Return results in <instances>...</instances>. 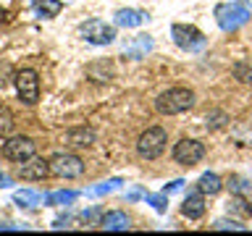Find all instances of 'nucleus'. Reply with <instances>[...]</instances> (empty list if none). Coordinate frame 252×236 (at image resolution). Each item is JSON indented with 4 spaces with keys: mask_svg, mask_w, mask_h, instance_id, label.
<instances>
[{
    "mask_svg": "<svg viewBox=\"0 0 252 236\" xmlns=\"http://www.w3.org/2000/svg\"><path fill=\"white\" fill-rule=\"evenodd\" d=\"M165 147H168V131L163 126H150L137 139V155L142 160H158L165 152Z\"/></svg>",
    "mask_w": 252,
    "mask_h": 236,
    "instance_id": "2",
    "label": "nucleus"
},
{
    "mask_svg": "<svg viewBox=\"0 0 252 236\" xmlns=\"http://www.w3.org/2000/svg\"><path fill=\"white\" fill-rule=\"evenodd\" d=\"M79 200V192H53L45 194V205H71Z\"/></svg>",
    "mask_w": 252,
    "mask_h": 236,
    "instance_id": "21",
    "label": "nucleus"
},
{
    "mask_svg": "<svg viewBox=\"0 0 252 236\" xmlns=\"http://www.w3.org/2000/svg\"><path fill=\"white\" fill-rule=\"evenodd\" d=\"M5 19V11H3V8H0V21H3Z\"/></svg>",
    "mask_w": 252,
    "mask_h": 236,
    "instance_id": "34",
    "label": "nucleus"
},
{
    "mask_svg": "<svg viewBox=\"0 0 252 236\" xmlns=\"http://www.w3.org/2000/svg\"><path fill=\"white\" fill-rule=\"evenodd\" d=\"M226 123H228V116L223 113V110H216V113L208 116V129H213V131H216V129H223Z\"/></svg>",
    "mask_w": 252,
    "mask_h": 236,
    "instance_id": "26",
    "label": "nucleus"
},
{
    "mask_svg": "<svg viewBox=\"0 0 252 236\" xmlns=\"http://www.w3.org/2000/svg\"><path fill=\"white\" fill-rule=\"evenodd\" d=\"M181 215L189 218V220H200L205 215V194L200 192V189H192L184 202H181Z\"/></svg>",
    "mask_w": 252,
    "mask_h": 236,
    "instance_id": "11",
    "label": "nucleus"
},
{
    "mask_svg": "<svg viewBox=\"0 0 252 236\" xmlns=\"http://www.w3.org/2000/svg\"><path fill=\"white\" fill-rule=\"evenodd\" d=\"M210 228L213 231H247V226L242 220H234V218H218Z\"/></svg>",
    "mask_w": 252,
    "mask_h": 236,
    "instance_id": "22",
    "label": "nucleus"
},
{
    "mask_svg": "<svg viewBox=\"0 0 252 236\" xmlns=\"http://www.w3.org/2000/svg\"><path fill=\"white\" fill-rule=\"evenodd\" d=\"M153 50V39H150L147 34H139L137 37V47H124L126 55H131V58H142L145 53Z\"/></svg>",
    "mask_w": 252,
    "mask_h": 236,
    "instance_id": "19",
    "label": "nucleus"
},
{
    "mask_svg": "<svg viewBox=\"0 0 252 236\" xmlns=\"http://www.w3.org/2000/svg\"><path fill=\"white\" fill-rule=\"evenodd\" d=\"M100 226L105 228V231H129V228H131V218L126 215V212H121V210H110V212L102 215Z\"/></svg>",
    "mask_w": 252,
    "mask_h": 236,
    "instance_id": "13",
    "label": "nucleus"
},
{
    "mask_svg": "<svg viewBox=\"0 0 252 236\" xmlns=\"http://www.w3.org/2000/svg\"><path fill=\"white\" fill-rule=\"evenodd\" d=\"M226 186H228V192H231V194H239V197H250L252 194V181L247 176H239V173L228 176Z\"/></svg>",
    "mask_w": 252,
    "mask_h": 236,
    "instance_id": "16",
    "label": "nucleus"
},
{
    "mask_svg": "<svg viewBox=\"0 0 252 236\" xmlns=\"http://www.w3.org/2000/svg\"><path fill=\"white\" fill-rule=\"evenodd\" d=\"M228 212H236V215H252V205L247 202V197L231 194V200H228Z\"/></svg>",
    "mask_w": 252,
    "mask_h": 236,
    "instance_id": "20",
    "label": "nucleus"
},
{
    "mask_svg": "<svg viewBox=\"0 0 252 236\" xmlns=\"http://www.w3.org/2000/svg\"><path fill=\"white\" fill-rule=\"evenodd\" d=\"M121 186V178H108V181H102V184H97L94 189H90V194H97V197H102V194H110L113 189H118Z\"/></svg>",
    "mask_w": 252,
    "mask_h": 236,
    "instance_id": "25",
    "label": "nucleus"
},
{
    "mask_svg": "<svg viewBox=\"0 0 252 236\" xmlns=\"http://www.w3.org/2000/svg\"><path fill=\"white\" fill-rule=\"evenodd\" d=\"M8 186H11V178L5 173H0V189H8Z\"/></svg>",
    "mask_w": 252,
    "mask_h": 236,
    "instance_id": "33",
    "label": "nucleus"
},
{
    "mask_svg": "<svg viewBox=\"0 0 252 236\" xmlns=\"http://www.w3.org/2000/svg\"><path fill=\"white\" fill-rule=\"evenodd\" d=\"M13 202L19 205V207H29V210H32V207H37V205L45 202V200H42L37 192H32V189H21V192L13 194Z\"/></svg>",
    "mask_w": 252,
    "mask_h": 236,
    "instance_id": "17",
    "label": "nucleus"
},
{
    "mask_svg": "<svg viewBox=\"0 0 252 236\" xmlns=\"http://www.w3.org/2000/svg\"><path fill=\"white\" fill-rule=\"evenodd\" d=\"M194 102H197V97L192 89H187V87H171V89H165L155 97V110L160 116H181L187 110H192Z\"/></svg>",
    "mask_w": 252,
    "mask_h": 236,
    "instance_id": "1",
    "label": "nucleus"
},
{
    "mask_svg": "<svg viewBox=\"0 0 252 236\" xmlns=\"http://www.w3.org/2000/svg\"><path fill=\"white\" fill-rule=\"evenodd\" d=\"M102 220V212L100 210H90V212H84V215H82V220H84V223H92V220Z\"/></svg>",
    "mask_w": 252,
    "mask_h": 236,
    "instance_id": "29",
    "label": "nucleus"
},
{
    "mask_svg": "<svg viewBox=\"0 0 252 236\" xmlns=\"http://www.w3.org/2000/svg\"><path fill=\"white\" fill-rule=\"evenodd\" d=\"M13 131V113L5 105H0V137H8Z\"/></svg>",
    "mask_w": 252,
    "mask_h": 236,
    "instance_id": "23",
    "label": "nucleus"
},
{
    "mask_svg": "<svg viewBox=\"0 0 252 236\" xmlns=\"http://www.w3.org/2000/svg\"><path fill=\"white\" fill-rule=\"evenodd\" d=\"M61 0H34V11L37 16H45V19H53V16L61 13Z\"/></svg>",
    "mask_w": 252,
    "mask_h": 236,
    "instance_id": "18",
    "label": "nucleus"
},
{
    "mask_svg": "<svg viewBox=\"0 0 252 236\" xmlns=\"http://www.w3.org/2000/svg\"><path fill=\"white\" fill-rule=\"evenodd\" d=\"M150 16L145 11H137V8H121V11H116V27H124V29H134L139 27V24H145Z\"/></svg>",
    "mask_w": 252,
    "mask_h": 236,
    "instance_id": "12",
    "label": "nucleus"
},
{
    "mask_svg": "<svg viewBox=\"0 0 252 236\" xmlns=\"http://www.w3.org/2000/svg\"><path fill=\"white\" fill-rule=\"evenodd\" d=\"M171 37H173V42H176V47H181L184 53H200L202 47L208 45V37H205L197 27H189V24H173Z\"/></svg>",
    "mask_w": 252,
    "mask_h": 236,
    "instance_id": "5",
    "label": "nucleus"
},
{
    "mask_svg": "<svg viewBox=\"0 0 252 236\" xmlns=\"http://www.w3.org/2000/svg\"><path fill=\"white\" fill-rule=\"evenodd\" d=\"M145 194H147V192H142V189H131V192L126 194V200L134 202V200H139V197H145Z\"/></svg>",
    "mask_w": 252,
    "mask_h": 236,
    "instance_id": "31",
    "label": "nucleus"
},
{
    "mask_svg": "<svg viewBox=\"0 0 252 236\" xmlns=\"http://www.w3.org/2000/svg\"><path fill=\"white\" fill-rule=\"evenodd\" d=\"M68 223H71V218H68V215H63V218H58V220L53 223V228H68Z\"/></svg>",
    "mask_w": 252,
    "mask_h": 236,
    "instance_id": "32",
    "label": "nucleus"
},
{
    "mask_svg": "<svg viewBox=\"0 0 252 236\" xmlns=\"http://www.w3.org/2000/svg\"><path fill=\"white\" fill-rule=\"evenodd\" d=\"M168 197H171V194L160 192V194H145V200L153 205L158 212H165V210H168Z\"/></svg>",
    "mask_w": 252,
    "mask_h": 236,
    "instance_id": "24",
    "label": "nucleus"
},
{
    "mask_svg": "<svg viewBox=\"0 0 252 236\" xmlns=\"http://www.w3.org/2000/svg\"><path fill=\"white\" fill-rule=\"evenodd\" d=\"M184 184H187V181H184V178H176V181H171V184H165V186H163V192H165V194H173V192H181V189H184Z\"/></svg>",
    "mask_w": 252,
    "mask_h": 236,
    "instance_id": "28",
    "label": "nucleus"
},
{
    "mask_svg": "<svg viewBox=\"0 0 252 236\" xmlns=\"http://www.w3.org/2000/svg\"><path fill=\"white\" fill-rule=\"evenodd\" d=\"M19 176L24 181H42L50 176V160H42V157H29L27 163H19Z\"/></svg>",
    "mask_w": 252,
    "mask_h": 236,
    "instance_id": "10",
    "label": "nucleus"
},
{
    "mask_svg": "<svg viewBox=\"0 0 252 236\" xmlns=\"http://www.w3.org/2000/svg\"><path fill=\"white\" fill-rule=\"evenodd\" d=\"M3 157H8L11 163H27L29 157L37 155V145L32 137H24V134H16V137L5 139L3 147H0Z\"/></svg>",
    "mask_w": 252,
    "mask_h": 236,
    "instance_id": "6",
    "label": "nucleus"
},
{
    "mask_svg": "<svg viewBox=\"0 0 252 236\" xmlns=\"http://www.w3.org/2000/svg\"><path fill=\"white\" fill-rule=\"evenodd\" d=\"M8 76H13V74H11V68H8L5 63H3V66H0V87L8 84Z\"/></svg>",
    "mask_w": 252,
    "mask_h": 236,
    "instance_id": "30",
    "label": "nucleus"
},
{
    "mask_svg": "<svg viewBox=\"0 0 252 236\" xmlns=\"http://www.w3.org/2000/svg\"><path fill=\"white\" fill-rule=\"evenodd\" d=\"M50 173L58 178H79L84 173V160L74 152H55L50 157Z\"/></svg>",
    "mask_w": 252,
    "mask_h": 236,
    "instance_id": "7",
    "label": "nucleus"
},
{
    "mask_svg": "<svg viewBox=\"0 0 252 236\" xmlns=\"http://www.w3.org/2000/svg\"><path fill=\"white\" fill-rule=\"evenodd\" d=\"M197 189L205 194V197H216L220 189H223V181H220V176L218 173H202L200 176V181H197Z\"/></svg>",
    "mask_w": 252,
    "mask_h": 236,
    "instance_id": "14",
    "label": "nucleus"
},
{
    "mask_svg": "<svg viewBox=\"0 0 252 236\" xmlns=\"http://www.w3.org/2000/svg\"><path fill=\"white\" fill-rule=\"evenodd\" d=\"M250 8L244 3H220L216 5V21L223 31H236L250 21Z\"/></svg>",
    "mask_w": 252,
    "mask_h": 236,
    "instance_id": "3",
    "label": "nucleus"
},
{
    "mask_svg": "<svg viewBox=\"0 0 252 236\" xmlns=\"http://www.w3.org/2000/svg\"><path fill=\"white\" fill-rule=\"evenodd\" d=\"M234 76L239 79L242 84H252V66L250 63H239V66L234 68Z\"/></svg>",
    "mask_w": 252,
    "mask_h": 236,
    "instance_id": "27",
    "label": "nucleus"
},
{
    "mask_svg": "<svg viewBox=\"0 0 252 236\" xmlns=\"http://www.w3.org/2000/svg\"><path fill=\"white\" fill-rule=\"evenodd\" d=\"M82 37L87 39L90 45H97V47H102V45H110L116 39V29L110 27V24H105L102 19H90V21H84L82 24Z\"/></svg>",
    "mask_w": 252,
    "mask_h": 236,
    "instance_id": "9",
    "label": "nucleus"
},
{
    "mask_svg": "<svg viewBox=\"0 0 252 236\" xmlns=\"http://www.w3.org/2000/svg\"><path fill=\"white\" fill-rule=\"evenodd\" d=\"M13 84H16V94L24 105H37L39 100V74L34 68H19L13 71Z\"/></svg>",
    "mask_w": 252,
    "mask_h": 236,
    "instance_id": "4",
    "label": "nucleus"
},
{
    "mask_svg": "<svg viewBox=\"0 0 252 236\" xmlns=\"http://www.w3.org/2000/svg\"><path fill=\"white\" fill-rule=\"evenodd\" d=\"M66 142H68V145H74V147H90V145H94V131L79 126V129L66 131Z\"/></svg>",
    "mask_w": 252,
    "mask_h": 236,
    "instance_id": "15",
    "label": "nucleus"
},
{
    "mask_svg": "<svg viewBox=\"0 0 252 236\" xmlns=\"http://www.w3.org/2000/svg\"><path fill=\"white\" fill-rule=\"evenodd\" d=\"M171 157H173V163L192 168V165H197L205 157V145H202V142H197V139H181V142L173 145Z\"/></svg>",
    "mask_w": 252,
    "mask_h": 236,
    "instance_id": "8",
    "label": "nucleus"
}]
</instances>
